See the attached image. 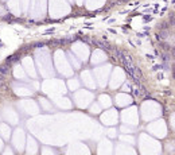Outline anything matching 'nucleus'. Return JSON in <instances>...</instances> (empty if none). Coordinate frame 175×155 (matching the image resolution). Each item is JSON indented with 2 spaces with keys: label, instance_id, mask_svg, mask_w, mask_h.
<instances>
[{
  "label": "nucleus",
  "instance_id": "nucleus-1",
  "mask_svg": "<svg viewBox=\"0 0 175 155\" xmlns=\"http://www.w3.org/2000/svg\"><path fill=\"white\" fill-rule=\"evenodd\" d=\"M93 43L97 45L98 47H101V49H104V50H111V49H112L111 45H109L108 42H104V41H94Z\"/></svg>",
  "mask_w": 175,
  "mask_h": 155
},
{
  "label": "nucleus",
  "instance_id": "nucleus-2",
  "mask_svg": "<svg viewBox=\"0 0 175 155\" xmlns=\"http://www.w3.org/2000/svg\"><path fill=\"white\" fill-rule=\"evenodd\" d=\"M9 70H11V69H9V64H8V62H7L6 65H1V66H0V73L3 74V76H7V74L9 73Z\"/></svg>",
  "mask_w": 175,
  "mask_h": 155
},
{
  "label": "nucleus",
  "instance_id": "nucleus-3",
  "mask_svg": "<svg viewBox=\"0 0 175 155\" xmlns=\"http://www.w3.org/2000/svg\"><path fill=\"white\" fill-rule=\"evenodd\" d=\"M170 24H175V14L170 16Z\"/></svg>",
  "mask_w": 175,
  "mask_h": 155
},
{
  "label": "nucleus",
  "instance_id": "nucleus-4",
  "mask_svg": "<svg viewBox=\"0 0 175 155\" xmlns=\"http://www.w3.org/2000/svg\"><path fill=\"white\" fill-rule=\"evenodd\" d=\"M3 85V76H0V86Z\"/></svg>",
  "mask_w": 175,
  "mask_h": 155
}]
</instances>
